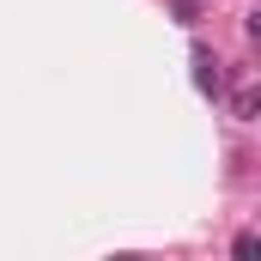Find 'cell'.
<instances>
[{"mask_svg": "<svg viewBox=\"0 0 261 261\" xmlns=\"http://www.w3.org/2000/svg\"><path fill=\"white\" fill-rule=\"evenodd\" d=\"M195 79H200V91H206V97H219V91H225V67H219V55H206V49H195Z\"/></svg>", "mask_w": 261, "mask_h": 261, "instance_id": "cell-1", "label": "cell"}, {"mask_svg": "<svg viewBox=\"0 0 261 261\" xmlns=\"http://www.w3.org/2000/svg\"><path fill=\"white\" fill-rule=\"evenodd\" d=\"M231 110H237V122H255V91H249V85H243V91H237V103H231Z\"/></svg>", "mask_w": 261, "mask_h": 261, "instance_id": "cell-2", "label": "cell"}]
</instances>
